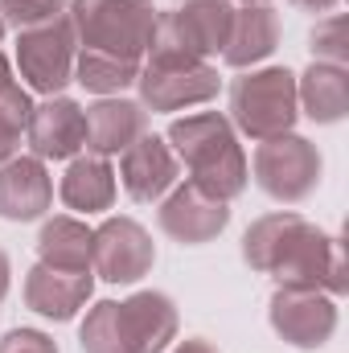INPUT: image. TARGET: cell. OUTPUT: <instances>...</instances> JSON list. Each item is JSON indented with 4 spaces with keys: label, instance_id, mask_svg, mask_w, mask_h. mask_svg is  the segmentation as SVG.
Masks as SVG:
<instances>
[{
    "label": "cell",
    "instance_id": "44dd1931",
    "mask_svg": "<svg viewBox=\"0 0 349 353\" xmlns=\"http://www.w3.org/2000/svg\"><path fill=\"white\" fill-rule=\"evenodd\" d=\"M90 230L79 218H46L37 230V263L58 271H90Z\"/></svg>",
    "mask_w": 349,
    "mask_h": 353
},
{
    "label": "cell",
    "instance_id": "7402d4cb",
    "mask_svg": "<svg viewBox=\"0 0 349 353\" xmlns=\"http://www.w3.org/2000/svg\"><path fill=\"white\" fill-rule=\"evenodd\" d=\"M140 66L144 62L115 58V54H103V50H79V58H74V83L87 87L90 94H99V99L123 94L128 87H136Z\"/></svg>",
    "mask_w": 349,
    "mask_h": 353
},
{
    "label": "cell",
    "instance_id": "f1b7e54d",
    "mask_svg": "<svg viewBox=\"0 0 349 353\" xmlns=\"http://www.w3.org/2000/svg\"><path fill=\"white\" fill-rule=\"evenodd\" d=\"M8 283H12V263H8V251L0 247V300L8 296Z\"/></svg>",
    "mask_w": 349,
    "mask_h": 353
},
{
    "label": "cell",
    "instance_id": "3957f363",
    "mask_svg": "<svg viewBox=\"0 0 349 353\" xmlns=\"http://www.w3.org/2000/svg\"><path fill=\"white\" fill-rule=\"evenodd\" d=\"M66 12H70L79 50H103L132 62H144L148 41L157 33V17H161L152 0H70Z\"/></svg>",
    "mask_w": 349,
    "mask_h": 353
},
{
    "label": "cell",
    "instance_id": "9c48e42d",
    "mask_svg": "<svg viewBox=\"0 0 349 353\" xmlns=\"http://www.w3.org/2000/svg\"><path fill=\"white\" fill-rule=\"evenodd\" d=\"M157 267V243L136 218H107L90 234V271L107 283H140Z\"/></svg>",
    "mask_w": 349,
    "mask_h": 353
},
{
    "label": "cell",
    "instance_id": "ac0fdd59",
    "mask_svg": "<svg viewBox=\"0 0 349 353\" xmlns=\"http://www.w3.org/2000/svg\"><path fill=\"white\" fill-rule=\"evenodd\" d=\"M312 222L296 210H275V214H263L247 226L243 234V263L259 275H275V267L288 259V251L296 247V239L308 230Z\"/></svg>",
    "mask_w": 349,
    "mask_h": 353
},
{
    "label": "cell",
    "instance_id": "5bb4252c",
    "mask_svg": "<svg viewBox=\"0 0 349 353\" xmlns=\"http://www.w3.org/2000/svg\"><path fill=\"white\" fill-rule=\"evenodd\" d=\"M54 205V176L37 157H12L0 165V218L37 222Z\"/></svg>",
    "mask_w": 349,
    "mask_h": 353
},
{
    "label": "cell",
    "instance_id": "ffe728a7",
    "mask_svg": "<svg viewBox=\"0 0 349 353\" xmlns=\"http://www.w3.org/2000/svg\"><path fill=\"white\" fill-rule=\"evenodd\" d=\"M62 201L79 214H103L115 205V169L107 157H74L62 173V185H58Z\"/></svg>",
    "mask_w": 349,
    "mask_h": 353
},
{
    "label": "cell",
    "instance_id": "484cf974",
    "mask_svg": "<svg viewBox=\"0 0 349 353\" xmlns=\"http://www.w3.org/2000/svg\"><path fill=\"white\" fill-rule=\"evenodd\" d=\"M0 353H58V341L41 329H8L0 337Z\"/></svg>",
    "mask_w": 349,
    "mask_h": 353
},
{
    "label": "cell",
    "instance_id": "ba28073f",
    "mask_svg": "<svg viewBox=\"0 0 349 353\" xmlns=\"http://www.w3.org/2000/svg\"><path fill=\"white\" fill-rule=\"evenodd\" d=\"M267 321L292 350H321L337 333V300L321 288L279 283L267 300Z\"/></svg>",
    "mask_w": 349,
    "mask_h": 353
},
{
    "label": "cell",
    "instance_id": "9a60e30c",
    "mask_svg": "<svg viewBox=\"0 0 349 353\" xmlns=\"http://www.w3.org/2000/svg\"><path fill=\"white\" fill-rule=\"evenodd\" d=\"M165 21L193 58L210 62V58H222L226 50L230 25H235V0H185L181 8L165 12Z\"/></svg>",
    "mask_w": 349,
    "mask_h": 353
},
{
    "label": "cell",
    "instance_id": "cb8c5ba5",
    "mask_svg": "<svg viewBox=\"0 0 349 353\" xmlns=\"http://www.w3.org/2000/svg\"><path fill=\"white\" fill-rule=\"evenodd\" d=\"M308 50H312V62H333V66H346L349 62V25L341 12H329L325 21L312 25L308 33Z\"/></svg>",
    "mask_w": 349,
    "mask_h": 353
},
{
    "label": "cell",
    "instance_id": "7a4b0ae2",
    "mask_svg": "<svg viewBox=\"0 0 349 353\" xmlns=\"http://www.w3.org/2000/svg\"><path fill=\"white\" fill-rule=\"evenodd\" d=\"M165 140L177 152V161L189 169V181L197 189H206L210 197L235 201L247 193L251 165H247L235 123L222 111H197V115L173 119Z\"/></svg>",
    "mask_w": 349,
    "mask_h": 353
},
{
    "label": "cell",
    "instance_id": "4dcf8cb0",
    "mask_svg": "<svg viewBox=\"0 0 349 353\" xmlns=\"http://www.w3.org/2000/svg\"><path fill=\"white\" fill-rule=\"evenodd\" d=\"M243 4H271V0H243Z\"/></svg>",
    "mask_w": 349,
    "mask_h": 353
},
{
    "label": "cell",
    "instance_id": "52a82bcc",
    "mask_svg": "<svg viewBox=\"0 0 349 353\" xmlns=\"http://www.w3.org/2000/svg\"><path fill=\"white\" fill-rule=\"evenodd\" d=\"M140 107L144 111H185V107H201L210 99H218L222 79L214 70V62H197V58H148L140 66Z\"/></svg>",
    "mask_w": 349,
    "mask_h": 353
},
{
    "label": "cell",
    "instance_id": "4fadbf2b",
    "mask_svg": "<svg viewBox=\"0 0 349 353\" xmlns=\"http://www.w3.org/2000/svg\"><path fill=\"white\" fill-rule=\"evenodd\" d=\"M94 292V271H58L33 263L25 275V308L46 321H74Z\"/></svg>",
    "mask_w": 349,
    "mask_h": 353
},
{
    "label": "cell",
    "instance_id": "30bf717a",
    "mask_svg": "<svg viewBox=\"0 0 349 353\" xmlns=\"http://www.w3.org/2000/svg\"><path fill=\"white\" fill-rule=\"evenodd\" d=\"M157 226L181 247H206L230 226V201H218L206 189H197L193 181H185L161 197Z\"/></svg>",
    "mask_w": 349,
    "mask_h": 353
},
{
    "label": "cell",
    "instance_id": "8992f818",
    "mask_svg": "<svg viewBox=\"0 0 349 353\" xmlns=\"http://www.w3.org/2000/svg\"><path fill=\"white\" fill-rule=\"evenodd\" d=\"M321 152L312 140L296 136V132H283L275 140H263L251 157V176L263 193L279 205H300L317 193L321 185Z\"/></svg>",
    "mask_w": 349,
    "mask_h": 353
},
{
    "label": "cell",
    "instance_id": "603a6c76",
    "mask_svg": "<svg viewBox=\"0 0 349 353\" xmlns=\"http://www.w3.org/2000/svg\"><path fill=\"white\" fill-rule=\"evenodd\" d=\"M29 111H33V99H29L25 87L12 83L8 90H0V165L17 157L21 132H25V123H29Z\"/></svg>",
    "mask_w": 349,
    "mask_h": 353
},
{
    "label": "cell",
    "instance_id": "6da1fadb",
    "mask_svg": "<svg viewBox=\"0 0 349 353\" xmlns=\"http://www.w3.org/2000/svg\"><path fill=\"white\" fill-rule=\"evenodd\" d=\"M181 333L173 296L144 288L128 300H99L79 325L83 353H165Z\"/></svg>",
    "mask_w": 349,
    "mask_h": 353
},
{
    "label": "cell",
    "instance_id": "e0dca14e",
    "mask_svg": "<svg viewBox=\"0 0 349 353\" xmlns=\"http://www.w3.org/2000/svg\"><path fill=\"white\" fill-rule=\"evenodd\" d=\"M279 46V12L271 4H243L235 8V25L222 50V62L230 70H251L267 62Z\"/></svg>",
    "mask_w": 349,
    "mask_h": 353
},
{
    "label": "cell",
    "instance_id": "5b68a950",
    "mask_svg": "<svg viewBox=\"0 0 349 353\" xmlns=\"http://www.w3.org/2000/svg\"><path fill=\"white\" fill-rule=\"evenodd\" d=\"M74 58H79V37H74L70 12L17 29V70L29 83V90L62 94L74 83Z\"/></svg>",
    "mask_w": 349,
    "mask_h": 353
},
{
    "label": "cell",
    "instance_id": "2e32d148",
    "mask_svg": "<svg viewBox=\"0 0 349 353\" xmlns=\"http://www.w3.org/2000/svg\"><path fill=\"white\" fill-rule=\"evenodd\" d=\"M144 132H148V111L140 107V99L107 94L87 107V152L94 157H119Z\"/></svg>",
    "mask_w": 349,
    "mask_h": 353
},
{
    "label": "cell",
    "instance_id": "7c38bea8",
    "mask_svg": "<svg viewBox=\"0 0 349 353\" xmlns=\"http://www.w3.org/2000/svg\"><path fill=\"white\" fill-rule=\"evenodd\" d=\"M177 173H181V161H177V152L169 148V140H161V136H148L144 132L136 144H128L119 152V185L140 205L161 201L177 185Z\"/></svg>",
    "mask_w": 349,
    "mask_h": 353
},
{
    "label": "cell",
    "instance_id": "f546056e",
    "mask_svg": "<svg viewBox=\"0 0 349 353\" xmlns=\"http://www.w3.org/2000/svg\"><path fill=\"white\" fill-rule=\"evenodd\" d=\"M12 83H17V79H12V62H8V58L0 54V90H8Z\"/></svg>",
    "mask_w": 349,
    "mask_h": 353
},
{
    "label": "cell",
    "instance_id": "277c9868",
    "mask_svg": "<svg viewBox=\"0 0 349 353\" xmlns=\"http://www.w3.org/2000/svg\"><path fill=\"white\" fill-rule=\"evenodd\" d=\"M235 132L251 136L255 144L275 140L296 128L300 119V99H296V74L288 66H263L243 70L230 83V115Z\"/></svg>",
    "mask_w": 349,
    "mask_h": 353
},
{
    "label": "cell",
    "instance_id": "83f0119b",
    "mask_svg": "<svg viewBox=\"0 0 349 353\" xmlns=\"http://www.w3.org/2000/svg\"><path fill=\"white\" fill-rule=\"evenodd\" d=\"M288 4H296L304 12H333L337 8V0H288Z\"/></svg>",
    "mask_w": 349,
    "mask_h": 353
},
{
    "label": "cell",
    "instance_id": "d4e9b609",
    "mask_svg": "<svg viewBox=\"0 0 349 353\" xmlns=\"http://www.w3.org/2000/svg\"><path fill=\"white\" fill-rule=\"evenodd\" d=\"M66 8H70V0H0V21L12 29H25L46 17H58Z\"/></svg>",
    "mask_w": 349,
    "mask_h": 353
},
{
    "label": "cell",
    "instance_id": "d6986e66",
    "mask_svg": "<svg viewBox=\"0 0 349 353\" xmlns=\"http://www.w3.org/2000/svg\"><path fill=\"white\" fill-rule=\"evenodd\" d=\"M300 115H308L321 128H333L349 115V70L333 62H312L304 74H296Z\"/></svg>",
    "mask_w": 349,
    "mask_h": 353
},
{
    "label": "cell",
    "instance_id": "8fae6325",
    "mask_svg": "<svg viewBox=\"0 0 349 353\" xmlns=\"http://www.w3.org/2000/svg\"><path fill=\"white\" fill-rule=\"evenodd\" d=\"M25 140L37 161H74L87 148V107L70 94H46L29 111Z\"/></svg>",
    "mask_w": 349,
    "mask_h": 353
},
{
    "label": "cell",
    "instance_id": "1f68e13d",
    "mask_svg": "<svg viewBox=\"0 0 349 353\" xmlns=\"http://www.w3.org/2000/svg\"><path fill=\"white\" fill-rule=\"evenodd\" d=\"M4 29H8V25H4V21H0V41H4Z\"/></svg>",
    "mask_w": 349,
    "mask_h": 353
},
{
    "label": "cell",
    "instance_id": "4316f807",
    "mask_svg": "<svg viewBox=\"0 0 349 353\" xmlns=\"http://www.w3.org/2000/svg\"><path fill=\"white\" fill-rule=\"evenodd\" d=\"M169 353H218V345H210L206 337H185V341H177Z\"/></svg>",
    "mask_w": 349,
    "mask_h": 353
}]
</instances>
